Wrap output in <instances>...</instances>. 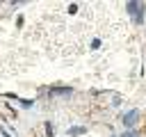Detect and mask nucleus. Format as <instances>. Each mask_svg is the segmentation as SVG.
Returning a JSON list of instances; mask_svg holds the SVG:
<instances>
[{
	"instance_id": "f257e3e1",
	"label": "nucleus",
	"mask_w": 146,
	"mask_h": 137,
	"mask_svg": "<svg viewBox=\"0 0 146 137\" xmlns=\"http://www.w3.org/2000/svg\"><path fill=\"white\" fill-rule=\"evenodd\" d=\"M125 11H128V16L132 18V23H144V14H146V5L144 2H128L125 5Z\"/></svg>"
},
{
	"instance_id": "f03ea898",
	"label": "nucleus",
	"mask_w": 146,
	"mask_h": 137,
	"mask_svg": "<svg viewBox=\"0 0 146 137\" xmlns=\"http://www.w3.org/2000/svg\"><path fill=\"white\" fill-rule=\"evenodd\" d=\"M137 119H139V112H137V110H130V112L123 116L125 128H128V130H132V126H137Z\"/></svg>"
},
{
	"instance_id": "7ed1b4c3",
	"label": "nucleus",
	"mask_w": 146,
	"mask_h": 137,
	"mask_svg": "<svg viewBox=\"0 0 146 137\" xmlns=\"http://www.w3.org/2000/svg\"><path fill=\"white\" fill-rule=\"evenodd\" d=\"M50 94H52V96H71L73 89H68V87H57V89H50Z\"/></svg>"
},
{
	"instance_id": "20e7f679",
	"label": "nucleus",
	"mask_w": 146,
	"mask_h": 137,
	"mask_svg": "<svg viewBox=\"0 0 146 137\" xmlns=\"http://www.w3.org/2000/svg\"><path fill=\"white\" fill-rule=\"evenodd\" d=\"M82 132H87V128L84 126H78V128H71L68 130V137H75V135H82Z\"/></svg>"
},
{
	"instance_id": "39448f33",
	"label": "nucleus",
	"mask_w": 146,
	"mask_h": 137,
	"mask_svg": "<svg viewBox=\"0 0 146 137\" xmlns=\"http://www.w3.org/2000/svg\"><path fill=\"white\" fill-rule=\"evenodd\" d=\"M46 135H48V137H55V132H52V123H46Z\"/></svg>"
},
{
	"instance_id": "423d86ee",
	"label": "nucleus",
	"mask_w": 146,
	"mask_h": 137,
	"mask_svg": "<svg viewBox=\"0 0 146 137\" xmlns=\"http://www.w3.org/2000/svg\"><path fill=\"white\" fill-rule=\"evenodd\" d=\"M121 137H139V135H137V132H132V130H125Z\"/></svg>"
}]
</instances>
